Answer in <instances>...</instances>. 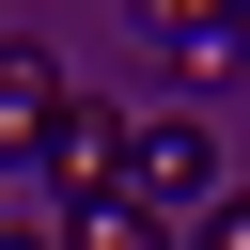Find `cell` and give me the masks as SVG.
Returning <instances> with one entry per match:
<instances>
[{
    "label": "cell",
    "mask_w": 250,
    "mask_h": 250,
    "mask_svg": "<svg viewBox=\"0 0 250 250\" xmlns=\"http://www.w3.org/2000/svg\"><path fill=\"white\" fill-rule=\"evenodd\" d=\"M125 156H141V109H78V94H62V125H47L62 219H78V203H125Z\"/></svg>",
    "instance_id": "cell-1"
},
{
    "label": "cell",
    "mask_w": 250,
    "mask_h": 250,
    "mask_svg": "<svg viewBox=\"0 0 250 250\" xmlns=\"http://www.w3.org/2000/svg\"><path fill=\"white\" fill-rule=\"evenodd\" d=\"M125 203H219V141L203 125H172V109H141V156H125Z\"/></svg>",
    "instance_id": "cell-2"
},
{
    "label": "cell",
    "mask_w": 250,
    "mask_h": 250,
    "mask_svg": "<svg viewBox=\"0 0 250 250\" xmlns=\"http://www.w3.org/2000/svg\"><path fill=\"white\" fill-rule=\"evenodd\" d=\"M47 125H62V62H47L31 31H0V141H31V156H47Z\"/></svg>",
    "instance_id": "cell-3"
},
{
    "label": "cell",
    "mask_w": 250,
    "mask_h": 250,
    "mask_svg": "<svg viewBox=\"0 0 250 250\" xmlns=\"http://www.w3.org/2000/svg\"><path fill=\"white\" fill-rule=\"evenodd\" d=\"M141 31H156L172 62H234V47H250V0H141Z\"/></svg>",
    "instance_id": "cell-4"
},
{
    "label": "cell",
    "mask_w": 250,
    "mask_h": 250,
    "mask_svg": "<svg viewBox=\"0 0 250 250\" xmlns=\"http://www.w3.org/2000/svg\"><path fill=\"white\" fill-rule=\"evenodd\" d=\"M62 250H188V234H172L156 203H78V219H62Z\"/></svg>",
    "instance_id": "cell-5"
},
{
    "label": "cell",
    "mask_w": 250,
    "mask_h": 250,
    "mask_svg": "<svg viewBox=\"0 0 250 250\" xmlns=\"http://www.w3.org/2000/svg\"><path fill=\"white\" fill-rule=\"evenodd\" d=\"M188 250H250V188H219V203H203V234H188Z\"/></svg>",
    "instance_id": "cell-6"
},
{
    "label": "cell",
    "mask_w": 250,
    "mask_h": 250,
    "mask_svg": "<svg viewBox=\"0 0 250 250\" xmlns=\"http://www.w3.org/2000/svg\"><path fill=\"white\" fill-rule=\"evenodd\" d=\"M0 250H16V234H0Z\"/></svg>",
    "instance_id": "cell-7"
}]
</instances>
